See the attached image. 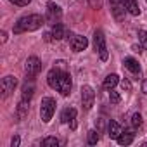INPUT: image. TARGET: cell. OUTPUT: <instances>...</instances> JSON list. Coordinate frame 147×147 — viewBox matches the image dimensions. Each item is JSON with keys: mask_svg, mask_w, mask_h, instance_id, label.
<instances>
[{"mask_svg": "<svg viewBox=\"0 0 147 147\" xmlns=\"http://www.w3.org/2000/svg\"><path fill=\"white\" fill-rule=\"evenodd\" d=\"M94 45H95V50H97L100 61H107L109 52H107L106 36H104V31L102 30H95V33H94Z\"/></svg>", "mask_w": 147, "mask_h": 147, "instance_id": "cell-3", "label": "cell"}, {"mask_svg": "<svg viewBox=\"0 0 147 147\" xmlns=\"http://www.w3.org/2000/svg\"><path fill=\"white\" fill-rule=\"evenodd\" d=\"M123 66L131 73L133 76H140V64H138V61H137V59H133V57H125Z\"/></svg>", "mask_w": 147, "mask_h": 147, "instance_id": "cell-13", "label": "cell"}, {"mask_svg": "<svg viewBox=\"0 0 147 147\" xmlns=\"http://www.w3.org/2000/svg\"><path fill=\"white\" fill-rule=\"evenodd\" d=\"M55 100L52 97H43L42 99V106H40V118L43 123H50L54 113H55Z\"/></svg>", "mask_w": 147, "mask_h": 147, "instance_id": "cell-2", "label": "cell"}, {"mask_svg": "<svg viewBox=\"0 0 147 147\" xmlns=\"http://www.w3.org/2000/svg\"><path fill=\"white\" fill-rule=\"evenodd\" d=\"M61 16H62L61 7H59L55 2H47V19H49L52 24H55V23H59Z\"/></svg>", "mask_w": 147, "mask_h": 147, "instance_id": "cell-8", "label": "cell"}, {"mask_svg": "<svg viewBox=\"0 0 147 147\" xmlns=\"http://www.w3.org/2000/svg\"><path fill=\"white\" fill-rule=\"evenodd\" d=\"M33 94H35V85L33 83H26L24 87H23V94H21V100H26V102H30L31 100V97H33Z\"/></svg>", "mask_w": 147, "mask_h": 147, "instance_id": "cell-19", "label": "cell"}, {"mask_svg": "<svg viewBox=\"0 0 147 147\" xmlns=\"http://www.w3.org/2000/svg\"><path fill=\"white\" fill-rule=\"evenodd\" d=\"M138 40H140V45L147 50V31L145 30H138Z\"/></svg>", "mask_w": 147, "mask_h": 147, "instance_id": "cell-24", "label": "cell"}, {"mask_svg": "<svg viewBox=\"0 0 147 147\" xmlns=\"http://www.w3.org/2000/svg\"><path fill=\"white\" fill-rule=\"evenodd\" d=\"M131 49H133V52H138V54H140V52H142V49H140V45H138V47H137V45H133V47H131Z\"/></svg>", "mask_w": 147, "mask_h": 147, "instance_id": "cell-30", "label": "cell"}, {"mask_svg": "<svg viewBox=\"0 0 147 147\" xmlns=\"http://www.w3.org/2000/svg\"><path fill=\"white\" fill-rule=\"evenodd\" d=\"M109 100H111L113 104H119V102H121V97H119V94H118V92L109 90Z\"/></svg>", "mask_w": 147, "mask_h": 147, "instance_id": "cell-25", "label": "cell"}, {"mask_svg": "<svg viewBox=\"0 0 147 147\" xmlns=\"http://www.w3.org/2000/svg\"><path fill=\"white\" fill-rule=\"evenodd\" d=\"M142 92L147 95V80H144V82H142Z\"/></svg>", "mask_w": 147, "mask_h": 147, "instance_id": "cell-29", "label": "cell"}, {"mask_svg": "<svg viewBox=\"0 0 147 147\" xmlns=\"http://www.w3.org/2000/svg\"><path fill=\"white\" fill-rule=\"evenodd\" d=\"M28 109H30L28 102H26V100H21L19 106H18V109H16V118H18V121H21V119L28 114Z\"/></svg>", "mask_w": 147, "mask_h": 147, "instance_id": "cell-20", "label": "cell"}, {"mask_svg": "<svg viewBox=\"0 0 147 147\" xmlns=\"http://www.w3.org/2000/svg\"><path fill=\"white\" fill-rule=\"evenodd\" d=\"M71 87H73V83H71L69 73L62 71V73H61V78H59V85H57V92H61V95L67 97V95L71 94Z\"/></svg>", "mask_w": 147, "mask_h": 147, "instance_id": "cell-7", "label": "cell"}, {"mask_svg": "<svg viewBox=\"0 0 147 147\" xmlns=\"http://www.w3.org/2000/svg\"><path fill=\"white\" fill-rule=\"evenodd\" d=\"M2 42H4V43L7 42V33H5V31H2Z\"/></svg>", "mask_w": 147, "mask_h": 147, "instance_id": "cell-31", "label": "cell"}, {"mask_svg": "<svg viewBox=\"0 0 147 147\" xmlns=\"http://www.w3.org/2000/svg\"><path fill=\"white\" fill-rule=\"evenodd\" d=\"M87 142H88L90 145H95V144L99 142V131H97V130H88V133H87Z\"/></svg>", "mask_w": 147, "mask_h": 147, "instance_id": "cell-21", "label": "cell"}, {"mask_svg": "<svg viewBox=\"0 0 147 147\" xmlns=\"http://www.w3.org/2000/svg\"><path fill=\"white\" fill-rule=\"evenodd\" d=\"M42 145L43 147H57L59 145V140L55 137H47V138L42 140Z\"/></svg>", "mask_w": 147, "mask_h": 147, "instance_id": "cell-22", "label": "cell"}, {"mask_svg": "<svg viewBox=\"0 0 147 147\" xmlns=\"http://www.w3.org/2000/svg\"><path fill=\"white\" fill-rule=\"evenodd\" d=\"M133 138H135V133L131 130H126V131H121V135L116 138V142L119 145H130L133 142Z\"/></svg>", "mask_w": 147, "mask_h": 147, "instance_id": "cell-17", "label": "cell"}, {"mask_svg": "<svg viewBox=\"0 0 147 147\" xmlns=\"http://www.w3.org/2000/svg\"><path fill=\"white\" fill-rule=\"evenodd\" d=\"M109 2H111V12H113L114 19L121 23L125 19V12H126V9L123 5V0H109Z\"/></svg>", "mask_w": 147, "mask_h": 147, "instance_id": "cell-9", "label": "cell"}, {"mask_svg": "<svg viewBox=\"0 0 147 147\" xmlns=\"http://www.w3.org/2000/svg\"><path fill=\"white\" fill-rule=\"evenodd\" d=\"M50 35H52L54 40H62V38L66 36V26H64L62 23H55V24H52V31H50Z\"/></svg>", "mask_w": 147, "mask_h": 147, "instance_id": "cell-14", "label": "cell"}, {"mask_svg": "<svg viewBox=\"0 0 147 147\" xmlns=\"http://www.w3.org/2000/svg\"><path fill=\"white\" fill-rule=\"evenodd\" d=\"M61 73H62V69H59V67H52V69L47 73V83H49V87H50V88L57 90L59 78H61Z\"/></svg>", "mask_w": 147, "mask_h": 147, "instance_id": "cell-11", "label": "cell"}, {"mask_svg": "<svg viewBox=\"0 0 147 147\" xmlns=\"http://www.w3.org/2000/svg\"><path fill=\"white\" fill-rule=\"evenodd\" d=\"M76 109H73V107H66L61 114V121L62 123H71V128H76Z\"/></svg>", "mask_w": 147, "mask_h": 147, "instance_id": "cell-12", "label": "cell"}, {"mask_svg": "<svg viewBox=\"0 0 147 147\" xmlns=\"http://www.w3.org/2000/svg\"><path fill=\"white\" fill-rule=\"evenodd\" d=\"M69 43H71V49L75 50V52H82V50H85L88 47V40L83 35H73L71 40H69Z\"/></svg>", "mask_w": 147, "mask_h": 147, "instance_id": "cell-10", "label": "cell"}, {"mask_svg": "<svg viewBox=\"0 0 147 147\" xmlns=\"http://www.w3.org/2000/svg\"><path fill=\"white\" fill-rule=\"evenodd\" d=\"M45 18L40 14H28L18 19V23L14 24V35H21V33H28V31H36L43 26Z\"/></svg>", "mask_w": 147, "mask_h": 147, "instance_id": "cell-1", "label": "cell"}, {"mask_svg": "<svg viewBox=\"0 0 147 147\" xmlns=\"http://www.w3.org/2000/svg\"><path fill=\"white\" fill-rule=\"evenodd\" d=\"M123 5H125L128 14H131V16H138L140 14V7H138L137 0H123Z\"/></svg>", "mask_w": 147, "mask_h": 147, "instance_id": "cell-16", "label": "cell"}, {"mask_svg": "<svg viewBox=\"0 0 147 147\" xmlns=\"http://www.w3.org/2000/svg\"><path fill=\"white\" fill-rule=\"evenodd\" d=\"M40 69H42V62H40V59L36 57V55H31V57H28L26 59V64H24V71H26V75H28V78H35L38 73H40Z\"/></svg>", "mask_w": 147, "mask_h": 147, "instance_id": "cell-5", "label": "cell"}, {"mask_svg": "<svg viewBox=\"0 0 147 147\" xmlns=\"http://www.w3.org/2000/svg\"><path fill=\"white\" fill-rule=\"evenodd\" d=\"M19 144H21V138L18 135H14L12 140H11V147H19Z\"/></svg>", "mask_w": 147, "mask_h": 147, "instance_id": "cell-28", "label": "cell"}, {"mask_svg": "<svg viewBox=\"0 0 147 147\" xmlns=\"http://www.w3.org/2000/svg\"><path fill=\"white\" fill-rule=\"evenodd\" d=\"M9 2H12L14 5H19V7H24V5H28L31 0H9Z\"/></svg>", "mask_w": 147, "mask_h": 147, "instance_id": "cell-27", "label": "cell"}, {"mask_svg": "<svg viewBox=\"0 0 147 147\" xmlns=\"http://www.w3.org/2000/svg\"><path fill=\"white\" fill-rule=\"evenodd\" d=\"M119 83H121V88H123L125 92H130V90H131V83H130V80L123 78V80H121Z\"/></svg>", "mask_w": 147, "mask_h": 147, "instance_id": "cell-26", "label": "cell"}, {"mask_svg": "<svg viewBox=\"0 0 147 147\" xmlns=\"http://www.w3.org/2000/svg\"><path fill=\"white\" fill-rule=\"evenodd\" d=\"M95 102V92L90 85H83L82 87V104L85 109H92Z\"/></svg>", "mask_w": 147, "mask_h": 147, "instance_id": "cell-6", "label": "cell"}, {"mask_svg": "<svg viewBox=\"0 0 147 147\" xmlns=\"http://www.w3.org/2000/svg\"><path fill=\"white\" fill-rule=\"evenodd\" d=\"M118 83H119V76H118V75H107V76L104 78L102 87H104L106 90H113Z\"/></svg>", "mask_w": 147, "mask_h": 147, "instance_id": "cell-18", "label": "cell"}, {"mask_svg": "<svg viewBox=\"0 0 147 147\" xmlns=\"http://www.w3.org/2000/svg\"><path fill=\"white\" fill-rule=\"evenodd\" d=\"M121 126L114 121V119H111L109 121V125H107V135H109V138H113V140H116L119 135H121Z\"/></svg>", "mask_w": 147, "mask_h": 147, "instance_id": "cell-15", "label": "cell"}, {"mask_svg": "<svg viewBox=\"0 0 147 147\" xmlns=\"http://www.w3.org/2000/svg\"><path fill=\"white\" fill-rule=\"evenodd\" d=\"M18 87V78L12 76V75H7L2 78V82H0V90H2V97L7 99Z\"/></svg>", "mask_w": 147, "mask_h": 147, "instance_id": "cell-4", "label": "cell"}, {"mask_svg": "<svg viewBox=\"0 0 147 147\" xmlns=\"http://www.w3.org/2000/svg\"><path fill=\"white\" fill-rule=\"evenodd\" d=\"M142 123H144V121H142V114L135 113V114L131 116V126H133V128H140Z\"/></svg>", "mask_w": 147, "mask_h": 147, "instance_id": "cell-23", "label": "cell"}]
</instances>
